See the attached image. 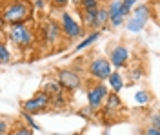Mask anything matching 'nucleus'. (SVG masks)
I'll return each instance as SVG.
<instances>
[{"label": "nucleus", "mask_w": 160, "mask_h": 135, "mask_svg": "<svg viewBox=\"0 0 160 135\" xmlns=\"http://www.w3.org/2000/svg\"><path fill=\"white\" fill-rule=\"evenodd\" d=\"M33 13V4L28 0H11L2 9V24H18L26 22Z\"/></svg>", "instance_id": "obj_1"}, {"label": "nucleus", "mask_w": 160, "mask_h": 135, "mask_svg": "<svg viewBox=\"0 0 160 135\" xmlns=\"http://www.w3.org/2000/svg\"><path fill=\"white\" fill-rule=\"evenodd\" d=\"M6 33H8V39L18 48H29L33 44V31L26 26V22L9 24V29Z\"/></svg>", "instance_id": "obj_2"}, {"label": "nucleus", "mask_w": 160, "mask_h": 135, "mask_svg": "<svg viewBox=\"0 0 160 135\" xmlns=\"http://www.w3.org/2000/svg\"><path fill=\"white\" fill-rule=\"evenodd\" d=\"M108 95H109L108 93V86H104L100 80L97 84H93L88 90V104H89L91 112H98L100 108L106 104Z\"/></svg>", "instance_id": "obj_3"}, {"label": "nucleus", "mask_w": 160, "mask_h": 135, "mask_svg": "<svg viewBox=\"0 0 160 135\" xmlns=\"http://www.w3.org/2000/svg\"><path fill=\"white\" fill-rule=\"evenodd\" d=\"M49 104H51V97L49 95L46 93V91H38L35 97L28 99L26 102L22 104V108H24V112H28V113H38V112L48 110Z\"/></svg>", "instance_id": "obj_4"}, {"label": "nucleus", "mask_w": 160, "mask_h": 135, "mask_svg": "<svg viewBox=\"0 0 160 135\" xmlns=\"http://www.w3.org/2000/svg\"><path fill=\"white\" fill-rule=\"evenodd\" d=\"M111 66L113 64L108 60V59H102V57H98V59H95L93 62L89 64V73L93 79H97V80H108L111 77Z\"/></svg>", "instance_id": "obj_5"}, {"label": "nucleus", "mask_w": 160, "mask_h": 135, "mask_svg": "<svg viewBox=\"0 0 160 135\" xmlns=\"http://www.w3.org/2000/svg\"><path fill=\"white\" fill-rule=\"evenodd\" d=\"M148 20H149V8L148 6H138V8H135L131 18L128 20V29L137 33L140 29H144Z\"/></svg>", "instance_id": "obj_6"}, {"label": "nucleus", "mask_w": 160, "mask_h": 135, "mask_svg": "<svg viewBox=\"0 0 160 135\" xmlns=\"http://www.w3.org/2000/svg\"><path fill=\"white\" fill-rule=\"evenodd\" d=\"M60 28H62V35L66 37V39H80L82 35H84V29H82V26L77 24V22L71 18L69 13H62V18H60Z\"/></svg>", "instance_id": "obj_7"}, {"label": "nucleus", "mask_w": 160, "mask_h": 135, "mask_svg": "<svg viewBox=\"0 0 160 135\" xmlns=\"http://www.w3.org/2000/svg\"><path fill=\"white\" fill-rule=\"evenodd\" d=\"M58 82L66 91H77L80 88V79L73 70H62L58 71Z\"/></svg>", "instance_id": "obj_8"}, {"label": "nucleus", "mask_w": 160, "mask_h": 135, "mask_svg": "<svg viewBox=\"0 0 160 135\" xmlns=\"http://www.w3.org/2000/svg\"><path fill=\"white\" fill-rule=\"evenodd\" d=\"M128 60H129V51H128V48H126V46L118 44V46H115V48L111 49L109 62L113 64L115 68H122V66H126Z\"/></svg>", "instance_id": "obj_9"}, {"label": "nucleus", "mask_w": 160, "mask_h": 135, "mask_svg": "<svg viewBox=\"0 0 160 135\" xmlns=\"http://www.w3.org/2000/svg\"><path fill=\"white\" fill-rule=\"evenodd\" d=\"M44 37H46V42L49 44V46H55L57 44V40H58L60 33H62V28H60L57 22L53 20H48L46 24H44Z\"/></svg>", "instance_id": "obj_10"}, {"label": "nucleus", "mask_w": 160, "mask_h": 135, "mask_svg": "<svg viewBox=\"0 0 160 135\" xmlns=\"http://www.w3.org/2000/svg\"><path fill=\"white\" fill-rule=\"evenodd\" d=\"M108 11H109V22L113 28H118L120 24L124 22V13H122V0H113L109 4V8H108Z\"/></svg>", "instance_id": "obj_11"}, {"label": "nucleus", "mask_w": 160, "mask_h": 135, "mask_svg": "<svg viewBox=\"0 0 160 135\" xmlns=\"http://www.w3.org/2000/svg\"><path fill=\"white\" fill-rule=\"evenodd\" d=\"M97 11L98 9H82L80 11V18L84 28H95L97 24Z\"/></svg>", "instance_id": "obj_12"}, {"label": "nucleus", "mask_w": 160, "mask_h": 135, "mask_svg": "<svg viewBox=\"0 0 160 135\" xmlns=\"http://www.w3.org/2000/svg\"><path fill=\"white\" fill-rule=\"evenodd\" d=\"M108 22H109V11L106 9V8H98L97 11V24H95V29H104L106 26H108Z\"/></svg>", "instance_id": "obj_13"}, {"label": "nucleus", "mask_w": 160, "mask_h": 135, "mask_svg": "<svg viewBox=\"0 0 160 135\" xmlns=\"http://www.w3.org/2000/svg\"><path fill=\"white\" fill-rule=\"evenodd\" d=\"M118 108H120V99H118V95H117V91H113L106 99V112L111 113L113 110H118Z\"/></svg>", "instance_id": "obj_14"}, {"label": "nucleus", "mask_w": 160, "mask_h": 135, "mask_svg": "<svg viewBox=\"0 0 160 135\" xmlns=\"http://www.w3.org/2000/svg\"><path fill=\"white\" fill-rule=\"evenodd\" d=\"M42 91H46V93L53 99V97H57V95H62L64 88H62V84H60V82H48L46 86H44V90H42Z\"/></svg>", "instance_id": "obj_15"}, {"label": "nucleus", "mask_w": 160, "mask_h": 135, "mask_svg": "<svg viewBox=\"0 0 160 135\" xmlns=\"http://www.w3.org/2000/svg\"><path fill=\"white\" fill-rule=\"evenodd\" d=\"M98 37H100V29H97V31H95V33H91V35H88V37H86L84 40L80 42L78 46H77V51H80V49H84V48H88V46H91V44H93V42L97 40Z\"/></svg>", "instance_id": "obj_16"}, {"label": "nucleus", "mask_w": 160, "mask_h": 135, "mask_svg": "<svg viewBox=\"0 0 160 135\" xmlns=\"http://www.w3.org/2000/svg\"><path fill=\"white\" fill-rule=\"evenodd\" d=\"M109 80V84H111V88L118 93L120 90H122V79H120V75L118 73H111V77L108 79Z\"/></svg>", "instance_id": "obj_17"}, {"label": "nucleus", "mask_w": 160, "mask_h": 135, "mask_svg": "<svg viewBox=\"0 0 160 135\" xmlns=\"http://www.w3.org/2000/svg\"><path fill=\"white\" fill-rule=\"evenodd\" d=\"M9 60H11V53H9V49H8V44L2 42V44H0V62L8 64Z\"/></svg>", "instance_id": "obj_18"}, {"label": "nucleus", "mask_w": 160, "mask_h": 135, "mask_svg": "<svg viewBox=\"0 0 160 135\" xmlns=\"http://www.w3.org/2000/svg\"><path fill=\"white\" fill-rule=\"evenodd\" d=\"M135 4H137V0H122V13H124V17L129 15V11L135 8Z\"/></svg>", "instance_id": "obj_19"}, {"label": "nucleus", "mask_w": 160, "mask_h": 135, "mask_svg": "<svg viewBox=\"0 0 160 135\" xmlns=\"http://www.w3.org/2000/svg\"><path fill=\"white\" fill-rule=\"evenodd\" d=\"M82 9H98V0H80Z\"/></svg>", "instance_id": "obj_20"}, {"label": "nucleus", "mask_w": 160, "mask_h": 135, "mask_svg": "<svg viewBox=\"0 0 160 135\" xmlns=\"http://www.w3.org/2000/svg\"><path fill=\"white\" fill-rule=\"evenodd\" d=\"M22 117H24V121H26V122H28V124H29L33 130H40V126L35 122V119L31 117V113H28V112H26V113H22Z\"/></svg>", "instance_id": "obj_21"}, {"label": "nucleus", "mask_w": 160, "mask_h": 135, "mask_svg": "<svg viewBox=\"0 0 160 135\" xmlns=\"http://www.w3.org/2000/svg\"><path fill=\"white\" fill-rule=\"evenodd\" d=\"M149 122H151V126H155V128H158V130H160V112H155V113H151Z\"/></svg>", "instance_id": "obj_22"}, {"label": "nucleus", "mask_w": 160, "mask_h": 135, "mask_svg": "<svg viewBox=\"0 0 160 135\" xmlns=\"http://www.w3.org/2000/svg\"><path fill=\"white\" fill-rule=\"evenodd\" d=\"M51 104H55V106H58V108H64V106H66V99H64V95H57V97H53V99H51Z\"/></svg>", "instance_id": "obj_23"}, {"label": "nucleus", "mask_w": 160, "mask_h": 135, "mask_svg": "<svg viewBox=\"0 0 160 135\" xmlns=\"http://www.w3.org/2000/svg\"><path fill=\"white\" fill-rule=\"evenodd\" d=\"M11 135H33V132H31V128H26V126H20V128H17L15 132Z\"/></svg>", "instance_id": "obj_24"}, {"label": "nucleus", "mask_w": 160, "mask_h": 135, "mask_svg": "<svg viewBox=\"0 0 160 135\" xmlns=\"http://www.w3.org/2000/svg\"><path fill=\"white\" fill-rule=\"evenodd\" d=\"M135 99H137V102H140V104H146L148 101H149V95L146 93V91H138V93L135 95Z\"/></svg>", "instance_id": "obj_25"}, {"label": "nucleus", "mask_w": 160, "mask_h": 135, "mask_svg": "<svg viewBox=\"0 0 160 135\" xmlns=\"http://www.w3.org/2000/svg\"><path fill=\"white\" fill-rule=\"evenodd\" d=\"M8 130H9L8 119H6V117H2V121H0V135H8Z\"/></svg>", "instance_id": "obj_26"}, {"label": "nucleus", "mask_w": 160, "mask_h": 135, "mask_svg": "<svg viewBox=\"0 0 160 135\" xmlns=\"http://www.w3.org/2000/svg\"><path fill=\"white\" fill-rule=\"evenodd\" d=\"M144 135H160V130L155 126H149L148 130H144Z\"/></svg>", "instance_id": "obj_27"}, {"label": "nucleus", "mask_w": 160, "mask_h": 135, "mask_svg": "<svg viewBox=\"0 0 160 135\" xmlns=\"http://www.w3.org/2000/svg\"><path fill=\"white\" fill-rule=\"evenodd\" d=\"M68 2H69V0H51V4H53L55 8H64V6H68Z\"/></svg>", "instance_id": "obj_28"}, {"label": "nucleus", "mask_w": 160, "mask_h": 135, "mask_svg": "<svg viewBox=\"0 0 160 135\" xmlns=\"http://www.w3.org/2000/svg\"><path fill=\"white\" fill-rule=\"evenodd\" d=\"M35 8H38V9H44V8H46V2H44V0H37V2H35Z\"/></svg>", "instance_id": "obj_29"}, {"label": "nucleus", "mask_w": 160, "mask_h": 135, "mask_svg": "<svg viewBox=\"0 0 160 135\" xmlns=\"http://www.w3.org/2000/svg\"><path fill=\"white\" fill-rule=\"evenodd\" d=\"M71 2H80V0H71Z\"/></svg>", "instance_id": "obj_30"}]
</instances>
